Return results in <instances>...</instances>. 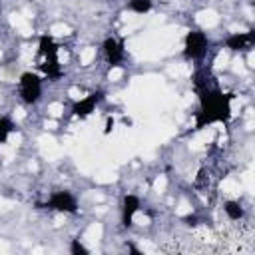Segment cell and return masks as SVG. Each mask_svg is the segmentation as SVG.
<instances>
[{"instance_id":"cell-1","label":"cell","mask_w":255,"mask_h":255,"mask_svg":"<svg viewBox=\"0 0 255 255\" xmlns=\"http://www.w3.org/2000/svg\"><path fill=\"white\" fill-rule=\"evenodd\" d=\"M195 92L199 96V106L195 112V129L225 124L231 118V96L225 94L217 84H209Z\"/></svg>"},{"instance_id":"cell-2","label":"cell","mask_w":255,"mask_h":255,"mask_svg":"<svg viewBox=\"0 0 255 255\" xmlns=\"http://www.w3.org/2000/svg\"><path fill=\"white\" fill-rule=\"evenodd\" d=\"M44 88H46V78L40 72L26 70L16 80V98L22 106L34 108L44 100Z\"/></svg>"},{"instance_id":"cell-14","label":"cell","mask_w":255,"mask_h":255,"mask_svg":"<svg viewBox=\"0 0 255 255\" xmlns=\"http://www.w3.org/2000/svg\"><path fill=\"white\" fill-rule=\"evenodd\" d=\"M181 221H183L187 227H197V225L201 223V217H199L197 213H187V215L181 217Z\"/></svg>"},{"instance_id":"cell-5","label":"cell","mask_w":255,"mask_h":255,"mask_svg":"<svg viewBox=\"0 0 255 255\" xmlns=\"http://www.w3.org/2000/svg\"><path fill=\"white\" fill-rule=\"evenodd\" d=\"M100 50H102V58L106 62V66L110 70H116V68H122L126 58H128V50H126V42L114 34L106 36L100 44Z\"/></svg>"},{"instance_id":"cell-4","label":"cell","mask_w":255,"mask_h":255,"mask_svg":"<svg viewBox=\"0 0 255 255\" xmlns=\"http://www.w3.org/2000/svg\"><path fill=\"white\" fill-rule=\"evenodd\" d=\"M44 207L58 215H76L80 213V197L68 187H58L46 195Z\"/></svg>"},{"instance_id":"cell-9","label":"cell","mask_w":255,"mask_h":255,"mask_svg":"<svg viewBox=\"0 0 255 255\" xmlns=\"http://www.w3.org/2000/svg\"><path fill=\"white\" fill-rule=\"evenodd\" d=\"M221 211L227 217V221H233V223H239L247 217V207L237 197H225L221 201Z\"/></svg>"},{"instance_id":"cell-15","label":"cell","mask_w":255,"mask_h":255,"mask_svg":"<svg viewBox=\"0 0 255 255\" xmlns=\"http://www.w3.org/2000/svg\"><path fill=\"white\" fill-rule=\"evenodd\" d=\"M2 12H4V8H2V2H0V16H2Z\"/></svg>"},{"instance_id":"cell-8","label":"cell","mask_w":255,"mask_h":255,"mask_svg":"<svg viewBox=\"0 0 255 255\" xmlns=\"http://www.w3.org/2000/svg\"><path fill=\"white\" fill-rule=\"evenodd\" d=\"M141 211V197L133 191H126L120 199V223L124 229H131L135 215Z\"/></svg>"},{"instance_id":"cell-7","label":"cell","mask_w":255,"mask_h":255,"mask_svg":"<svg viewBox=\"0 0 255 255\" xmlns=\"http://www.w3.org/2000/svg\"><path fill=\"white\" fill-rule=\"evenodd\" d=\"M102 102H104V92L102 90H94V92L74 100L72 106H70V114L76 120H88L98 112Z\"/></svg>"},{"instance_id":"cell-10","label":"cell","mask_w":255,"mask_h":255,"mask_svg":"<svg viewBox=\"0 0 255 255\" xmlns=\"http://www.w3.org/2000/svg\"><path fill=\"white\" fill-rule=\"evenodd\" d=\"M60 46L56 42V38L52 34H42L38 38V60L46 62V60H60L58 58Z\"/></svg>"},{"instance_id":"cell-11","label":"cell","mask_w":255,"mask_h":255,"mask_svg":"<svg viewBox=\"0 0 255 255\" xmlns=\"http://www.w3.org/2000/svg\"><path fill=\"white\" fill-rule=\"evenodd\" d=\"M18 126L14 122V118L10 114H0V145L8 143V139L16 133Z\"/></svg>"},{"instance_id":"cell-13","label":"cell","mask_w":255,"mask_h":255,"mask_svg":"<svg viewBox=\"0 0 255 255\" xmlns=\"http://www.w3.org/2000/svg\"><path fill=\"white\" fill-rule=\"evenodd\" d=\"M68 253H72V255H88V253H90V247L84 243V239L74 237V239H70V243H68Z\"/></svg>"},{"instance_id":"cell-6","label":"cell","mask_w":255,"mask_h":255,"mask_svg":"<svg viewBox=\"0 0 255 255\" xmlns=\"http://www.w3.org/2000/svg\"><path fill=\"white\" fill-rule=\"evenodd\" d=\"M253 44H255V32L249 28V30H235V32H229L223 40H221V48L233 56H243L247 52L253 50Z\"/></svg>"},{"instance_id":"cell-12","label":"cell","mask_w":255,"mask_h":255,"mask_svg":"<svg viewBox=\"0 0 255 255\" xmlns=\"http://www.w3.org/2000/svg\"><path fill=\"white\" fill-rule=\"evenodd\" d=\"M155 8L153 0H126V10L137 16H145Z\"/></svg>"},{"instance_id":"cell-3","label":"cell","mask_w":255,"mask_h":255,"mask_svg":"<svg viewBox=\"0 0 255 255\" xmlns=\"http://www.w3.org/2000/svg\"><path fill=\"white\" fill-rule=\"evenodd\" d=\"M209 52H211V36L207 30L191 28L185 32L183 44H181V56L185 62L201 66L203 60L209 56Z\"/></svg>"}]
</instances>
